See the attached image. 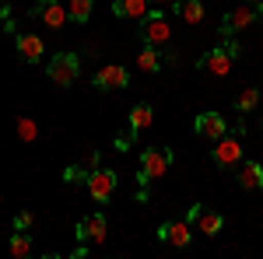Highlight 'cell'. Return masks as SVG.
<instances>
[{
  "label": "cell",
  "mask_w": 263,
  "mask_h": 259,
  "mask_svg": "<svg viewBox=\"0 0 263 259\" xmlns=\"http://www.w3.org/2000/svg\"><path fill=\"white\" fill-rule=\"evenodd\" d=\"M158 238L165 245H172V249H186L190 242H193V224L182 217V221H165L162 228H158Z\"/></svg>",
  "instance_id": "cell-9"
},
{
  "label": "cell",
  "mask_w": 263,
  "mask_h": 259,
  "mask_svg": "<svg viewBox=\"0 0 263 259\" xmlns=\"http://www.w3.org/2000/svg\"><path fill=\"white\" fill-rule=\"evenodd\" d=\"M186 221L193 224V231H197V235H207V238H211V235H218V231L224 228V217H221V214L203 210L200 203H193V207L186 210Z\"/></svg>",
  "instance_id": "cell-6"
},
{
  "label": "cell",
  "mask_w": 263,
  "mask_h": 259,
  "mask_svg": "<svg viewBox=\"0 0 263 259\" xmlns=\"http://www.w3.org/2000/svg\"><path fill=\"white\" fill-rule=\"evenodd\" d=\"M151 119H155V109H151L147 102H137V105L130 109V133L147 130V126H151Z\"/></svg>",
  "instance_id": "cell-18"
},
{
  "label": "cell",
  "mask_w": 263,
  "mask_h": 259,
  "mask_svg": "<svg viewBox=\"0 0 263 259\" xmlns=\"http://www.w3.org/2000/svg\"><path fill=\"white\" fill-rule=\"evenodd\" d=\"M11 256H18V259L32 256V238H28V231H14V235H11Z\"/></svg>",
  "instance_id": "cell-22"
},
{
  "label": "cell",
  "mask_w": 263,
  "mask_h": 259,
  "mask_svg": "<svg viewBox=\"0 0 263 259\" xmlns=\"http://www.w3.org/2000/svg\"><path fill=\"white\" fill-rule=\"evenodd\" d=\"M172 168V151L168 147H151L141 154V172H137V182L147 186L151 179H162L165 172Z\"/></svg>",
  "instance_id": "cell-2"
},
{
  "label": "cell",
  "mask_w": 263,
  "mask_h": 259,
  "mask_svg": "<svg viewBox=\"0 0 263 259\" xmlns=\"http://www.w3.org/2000/svg\"><path fill=\"white\" fill-rule=\"evenodd\" d=\"M147 4H151V7H162V4H168V0H147Z\"/></svg>",
  "instance_id": "cell-27"
},
{
  "label": "cell",
  "mask_w": 263,
  "mask_h": 259,
  "mask_svg": "<svg viewBox=\"0 0 263 259\" xmlns=\"http://www.w3.org/2000/svg\"><path fill=\"white\" fill-rule=\"evenodd\" d=\"M105 231H109L105 214H91V217H84L81 224H78V238L81 242H95V245H102V242H105Z\"/></svg>",
  "instance_id": "cell-14"
},
{
  "label": "cell",
  "mask_w": 263,
  "mask_h": 259,
  "mask_svg": "<svg viewBox=\"0 0 263 259\" xmlns=\"http://www.w3.org/2000/svg\"><path fill=\"white\" fill-rule=\"evenodd\" d=\"M239 186H242V189H263V165L260 161H242V168H239Z\"/></svg>",
  "instance_id": "cell-17"
},
{
  "label": "cell",
  "mask_w": 263,
  "mask_h": 259,
  "mask_svg": "<svg viewBox=\"0 0 263 259\" xmlns=\"http://www.w3.org/2000/svg\"><path fill=\"white\" fill-rule=\"evenodd\" d=\"M35 133H39V130H35V123L28 119V116H21V119H18V137L21 140H35Z\"/></svg>",
  "instance_id": "cell-25"
},
{
  "label": "cell",
  "mask_w": 263,
  "mask_h": 259,
  "mask_svg": "<svg viewBox=\"0 0 263 259\" xmlns=\"http://www.w3.org/2000/svg\"><path fill=\"white\" fill-rule=\"evenodd\" d=\"M78 165H81L84 172H95V168H99V151H88V154H84Z\"/></svg>",
  "instance_id": "cell-26"
},
{
  "label": "cell",
  "mask_w": 263,
  "mask_h": 259,
  "mask_svg": "<svg viewBox=\"0 0 263 259\" xmlns=\"http://www.w3.org/2000/svg\"><path fill=\"white\" fill-rule=\"evenodd\" d=\"M256 105H260V88H242V91H239V98H235V109L246 116V112H253Z\"/></svg>",
  "instance_id": "cell-21"
},
{
  "label": "cell",
  "mask_w": 263,
  "mask_h": 259,
  "mask_svg": "<svg viewBox=\"0 0 263 259\" xmlns=\"http://www.w3.org/2000/svg\"><path fill=\"white\" fill-rule=\"evenodd\" d=\"M63 182H67V186H78V182H88V172H84L81 165H70V168H63Z\"/></svg>",
  "instance_id": "cell-23"
},
{
  "label": "cell",
  "mask_w": 263,
  "mask_h": 259,
  "mask_svg": "<svg viewBox=\"0 0 263 259\" xmlns=\"http://www.w3.org/2000/svg\"><path fill=\"white\" fill-rule=\"evenodd\" d=\"M256 18H260L256 7H235V11H228L224 21H221V39H232L235 32H246Z\"/></svg>",
  "instance_id": "cell-11"
},
{
  "label": "cell",
  "mask_w": 263,
  "mask_h": 259,
  "mask_svg": "<svg viewBox=\"0 0 263 259\" xmlns=\"http://www.w3.org/2000/svg\"><path fill=\"white\" fill-rule=\"evenodd\" d=\"M232 53L224 49V46H218V49H211V53H203L200 56V70H207L211 77H224L228 70H232Z\"/></svg>",
  "instance_id": "cell-12"
},
{
  "label": "cell",
  "mask_w": 263,
  "mask_h": 259,
  "mask_svg": "<svg viewBox=\"0 0 263 259\" xmlns=\"http://www.w3.org/2000/svg\"><path fill=\"white\" fill-rule=\"evenodd\" d=\"M91 84H95L99 91H123V88L130 84V70H126V67H120V63H105V67H99V70H95Z\"/></svg>",
  "instance_id": "cell-5"
},
{
  "label": "cell",
  "mask_w": 263,
  "mask_h": 259,
  "mask_svg": "<svg viewBox=\"0 0 263 259\" xmlns=\"http://www.w3.org/2000/svg\"><path fill=\"white\" fill-rule=\"evenodd\" d=\"M91 11H95V0H70L67 4V14L74 25H84V21L91 18Z\"/></svg>",
  "instance_id": "cell-20"
},
{
  "label": "cell",
  "mask_w": 263,
  "mask_h": 259,
  "mask_svg": "<svg viewBox=\"0 0 263 259\" xmlns=\"http://www.w3.org/2000/svg\"><path fill=\"white\" fill-rule=\"evenodd\" d=\"M88 193L95 203H109L112 193H116V172H109V168H95V172H88Z\"/></svg>",
  "instance_id": "cell-8"
},
{
  "label": "cell",
  "mask_w": 263,
  "mask_h": 259,
  "mask_svg": "<svg viewBox=\"0 0 263 259\" xmlns=\"http://www.w3.org/2000/svg\"><path fill=\"white\" fill-rule=\"evenodd\" d=\"M176 14H179L182 25H200L203 14H207V7H203V0H176Z\"/></svg>",
  "instance_id": "cell-16"
},
{
  "label": "cell",
  "mask_w": 263,
  "mask_h": 259,
  "mask_svg": "<svg viewBox=\"0 0 263 259\" xmlns=\"http://www.w3.org/2000/svg\"><path fill=\"white\" fill-rule=\"evenodd\" d=\"M141 39L147 46H168V39H172V21L165 18L162 11H151L141 21Z\"/></svg>",
  "instance_id": "cell-4"
},
{
  "label": "cell",
  "mask_w": 263,
  "mask_h": 259,
  "mask_svg": "<svg viewBox=\"0 0 263 259\" xmlns=\"http://www.w3.org/2000/svg\"><path fill=\"white\" fill-rule=\"evenodd\" d=\"M211 158H214V168H218V172H232V168L242 161V144H239V137H235V133H224L221 140H214Z\"/></svg>",
  "instance_id": "cell-3"
},
{
  "label": "cell",
  "mask_w": 263,
  "mask_h": 259,
  "mask_svg": "<svg viewBox=\"0 0 263 259\" xmlns=\"http://www.w3.org/2000/svg\"><path fill=\"white\" fill-rule=\"evenodd\" d=\"M14 49H18V56L25 63H39L46 56V42L39 35H32V32H21L18 39H14Z\"/></svg>",
  "instance_id": "cell-13"
},
{
  "label": "cell",
  "mask_w": 263,
  "mask_h": 259,
  "mask_svg": "<svg viewBox=\"0 0 263 259\" xmlns=\"http://www.w3.org/2000/svg\"><path fill=\"white\" fill-rule=\"evenodd\" d=\"M112 14L116 18H130V21H144L151 14V4L147 0H116L112 4Z\"/></svg>",
  "instance_id": "cell-15"
},
{
  "label": "cell",
  "mask_w": 263,
  "mask_h": 259,
  "mask_svg": "<svg viewBox=\"0 0 263 259\" xmlns=\"http://www.w3.org/2000/svg\"><path fill=\"white\" fill-rule=\"evenodd\" d=\"M193 133L203 140H221L228 133V123H224L221 112H200L197 119H193Z\"/></svg>",
  "instance_id": "cell-10"
},
{
  "label": "cell",
  "mask_w": 263,
  "mask_h": 259,
  "mask_svg": "<svg viewBox=\"0 0 263 259\" xmlns=\"http://www.w3.org/2000/svg\"><path fill=\"white\" fill-rule=\"evenodd\" d=\"M32 224H35V214L32 210H18L14 214V231H28Z\"/></svg>",
  "instance_id": "cell-24"
},
{
  "label": "cell",
  "mask_w": 263,
  "mask_h": 259,
  "mask_svg": "<svg viewBox=\"0 0 263 259\" xmlns=\"http://www.w3.org/2000/svg\"><path fill=\"white\" fill-rule=\"evenodd\" d=\"M137 67H141L144 74H158V70H162V56H158V49H155V46H144L141 53H137Z\"/></svg>",
  "instance_id": "cell-19"
},
{
  "label": "cell",
  "mask_w": 263,
  "mask_h": 259,
  "mask_svg": "<svg viewBox=\"0 0 263 259\" xmlns=\"http://www.w3.org/2000/svg\"><path fill=\"white\" fill-rule=\"evenodd\" d=\"M32 18H39L49 32H60L63 25L70 21L67 14V7H63L60 0H35V11H32Z\"/></svg>",
  "instance_id": "cell-7"
},
{
  "label": "cell",
  "mask_w": 263,
  "mask_h": 259,
  "mask_svg": "<svg viewBox=\"0 0 263 259\" xmlns=\"http://www.w3.org/2000/svg\"><path fill=\"white\" fill-rule=\"evenodd\" d=\"M78 74H81V56H78V53H67V49H63V53H53L49 63H46V77L53 81V84H60V88L74 84Z\"/></svg>",
  "instance_id": "cell-1"
}]
</instances>
